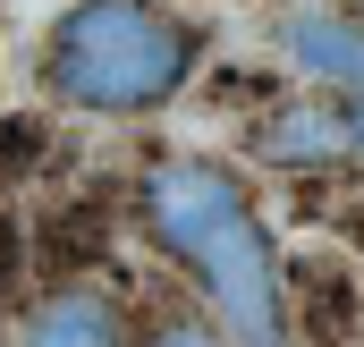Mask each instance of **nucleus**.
Masks as SVG:
<instances>
[{
    "label": "nucleus",
    "mask_w": 364,
    "mask_h": 347,
    "mask_svg": "<svg viewBox=\"0 0 364 347\" xmlns=\"http://www.w3.org/2000/svg\"><path fill=\"white\" fill-rule=\"evenodd\" d=\"M144 229L161 237V255H178L212 314L229 322L237 347H279L288 331V305H279V262H272V237L255 220V195L246 178L203 161V153H178V161H153L144 178Z\"/></svg>",
    "instance_id": "f257e3e1"
},
{
    "label": "nucleus",
    "mask_w": 364,
    "mask_h": 347,
    "mask_svg": "<svg viewBox=\"0 0 364 347\" xmlns=\"http://www.w3.org/2000/svg\"><path fill=\"white\" fill-rule=\"evenodd\" d=\"M203 26L161 0H68L43 34V85L68 110L144 119L195 77Z\"/></svg>",
    "instance_id": "f03ea898"
},
{
    "label": "nucleus",
    "mask_w": 364,
    "mask_h": 347,
    "mask_svg": "<svg viewBox=\"0 0 364 347\" xmlns=\"http://www.w3.org/2000/svg\"><path fill=\"white\" fill-rule=\"evenodd\" d=\"M279 51L305 68V77H331V85L364 93V26H348L339 9H296L279 26Z\"/></svg>",
    "instance_id": "7ed1b4c3"
},
{
    "label": "nucleus",
    "mask_w": 364,
    "mask_h": 347,
    "mask_svg": "<svg viewBox=\"0 0 364 347\" xmlns=\"http://www.w3.org/2000/svg\"><path fill=\"white\" fill-rule=\"evenodd\" d=\"M26 347H127V322L110 297L93 288H51L34 314H26Z\"/></svg>",
    "instance_id": "20e7f679"
},
{
    "label": "nucleus",
    "mask_w": 364,
    "mask_h": 347,
    "mask_svg": "<svg viewBox=\"0 0 364 347\" xmlns=\"http://www.w3.org/2000/svg\"><path fill=\"white\" fill-rule=\"evenodd\" d=\"M339 144H348V119L331 102H288V110L263 119V153L272 161H331Z\"/></svg>",
    "instance_id": "39448f33"
},
{
    "label": "nucleus",
    "mask_w": 364,
    "mask_h": 347,
    "mask_svg": "<svg viewBox=\"0 0 364 347\" xmlns=\"http://www.w3.org/2000/svg\"><path fill=\"white\" fill-rule=\"evenodd\" d=\"M102 246H110V220H102L93 203L51 212V220H43V237H34V255H43V271H51V279H68V271H77V262H93Z\"/></svg>",
    "instance_id": "423d86ee"
},
{
    "label": "nucleus",
    "mask_w": 364,
    "mask_h": 347,
    "mask_svg": "<svg viewBox=\"0 0 364 347\" xmlns=\"http://www.w3.org/2000/svg\"><path fill=\"white\" fill-rule=\"evenodd\" d=\"M296 314H305V331L322 347H339L356 331V297H348V279L339 271H296Z\"/></svg>",
    "instance_id": "0eeeda50"
},
{
    "label": "nucleus",
    "mask_w": 364,
    "mask_h": 347,
    "mask_svg": "<svg viewBox=\"0 0 364 347\" xmlns=\"http://www.w3.org/2000/svg\"><path fill=\"white\" fill-rule=\"evenodd\" d=\"M43 144H51V127H43V119H26V110H17V119H0V186L34 170V161H43Z\"/></svg>",
    "instance_id": "6e6552de"
},
{
    "label": "nucleus",
    "mask_w": 364,
    "mask_h": 347,
    "mask_svg": "<svg viewBox=\"0 0 364 347\" xmlns=\"http://www.w3.org/2000/svg\"><path fill=\"white\" fill-rule=\"evenodd\" d=\"M153 347H220V339H212L203 322H186V314H170V322L153 331Z\"/></svg>",
    "instance_id": "1a4fd4ad"
},
{
    "label": "nucleus",
    "mask_w": 364,
    "mask_h": 347,
    "mask_svg": "<svg viewBox=\"0 0 364 347\" xmlns=\"http://www.w3.org/2000/svg\"><path fill=\"white\" fill-rule=\"evenodd\" d=\"M339 119H348V144H364V93L348 102V110H339Z\"/></svg>",
    "instance_id": "9d476101"
}]
</instances>
